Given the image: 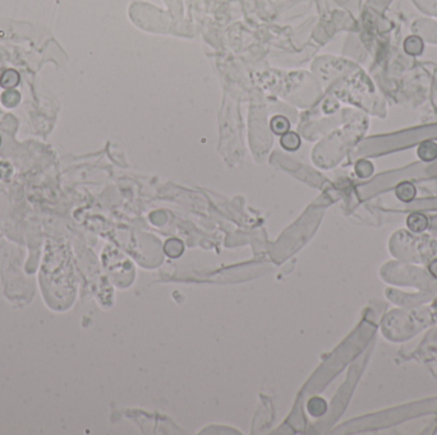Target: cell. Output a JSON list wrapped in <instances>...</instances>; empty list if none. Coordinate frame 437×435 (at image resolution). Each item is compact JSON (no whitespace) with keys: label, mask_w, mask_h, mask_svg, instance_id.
<instances>
[{"label":"cell","mask_w":437,"mask_h":435,"mask_svg":"<svg viewBox=\"0 0 437 435\" xmlns=\"http://www.w3.org/2000/svg\"><path fill=\"white\" fill-rule=\"evenodd\" d=\"M415 186L409 182H403L395 189V194L402 202H410L415 198Z\"/></svg>","instance_id":"3957f363"},{"label":"cell","mask_w":437,"mask_h":435,"mask_svg":"<svg viewBox=\"0 0 437 435\" xmlns=\"http://www.w3.org/2000/svg\"><path fill=\"white\" fill-rule=\"evenodd\" d=\"M428 271H430V273L434 276L435 279H437V259L434 260V262L430 264V267H428Z\"/></svg>","instance_id":"8992f818"},{"label":"cell","mask_w":437,"mask_h":435,"mask_svg":"<svg viewBox=\"0 0 437 435\" xmlns=\"http://www.w3.org/2000/svg\"><path fill=\"white\" fill-rule=\"evenodd\" d=\"M356 170L359 174V176H362V178H367V176L371 175L372 171H373V166H372V163L368 162V161H361V162H358V165H357Z\"/></svg>","instance_id":"5b68a950"},{"label":"cell","mask_w":437,"mask_h":435,"mask_svg":"<svg viewBox=\"0 0 437 435\" xmlns=\"http://www.w3.org/2000/svg\"><path fill=\"white\" fill-rule=\"evenodd\" d=\"M406 225H408V227L412 230V231L422 232L427 229L428 218L425 216V215H422V213L418 212L412 213V215L408 217V219H406Z\"/></svg>","instance_id":"7a4b0ae2"},{"label":"cell","mask_w":437,"mask_h":435,"mask_svg":"<svg viewBox=\"0 0 437 435\" xmlns=\"http://www.w3.org/2000/svg\"><path fill=\"white\" fill-rule=\"evenodd\" d=\"M404 50L409 55H419L423 51V41L417 36H410L404 42Z\"/></svg>","instance_id":"277c9868"},{"label":"cell","mask_w":437,"mask_h":435,"mask_svg":"<svg viewBox=\"0 0 437 435\" xmlns=\"http://www.w3.org/2000/svg\"><path fill=\"white\" fill-rule=\"evenodd\" d=\"M417 155L419 156V158L426 162H430V161H434L437 158V143L432 141H425L419 144L418 150H417Z\"/></svg>","instance_id":"6da1fadb"}]
</instances>
